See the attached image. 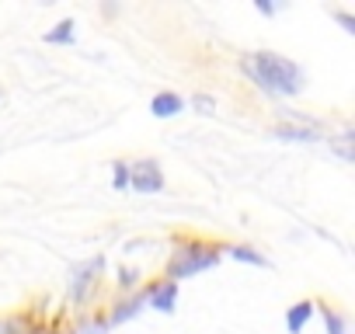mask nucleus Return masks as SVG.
<instances>
[{
	"instance_id": "nucleus-2",
	"label": "nucleus",
	"mask_w": 355,
	"mask_h": 334,
	"mask_svg": "<svg viewBox=\"0 0 355 334\" xmlns=\"http://www.w3.org/2000/svg\"><path fill=\"white\" fill-rule=\"evenodd\" d=\"M220 258H223V247H213V244H199V240H192V244L178 247V251L171 254L164 279H167V282L192 279V275H199V272H206V268L220 265Z\"/></svg>"
},
{
	"instance_id": "nucleus-15",
	"label": "nucleus",
	"mask_w": 355,
	"mask_h": 334,
	"mask_svg": "<svg viewBox=\"0 0 355 334\" xmlns=\"http://www.w3.org/2000/svg\"><path fill=\"white\" fill-rule=\"evenodd\" d=\"M112 327H108V320H105V313H98L94 320H84L80 324V334H108Z\"/></svg>"
},
{
	"instance_id": "nucleus-9",
	"label": "nucleus",
	"mask_w": 355,
	"mask_h": 334,
	"mask_svg": "<svg viewBox=\"0 0 355 334\" xmlns=\"http://www.w3.org/2000/svg\"><path fill=\"white\" fill-rule=\"evenodd\" d=\"M313 310H317L313 299H300V303H293V306L286 310V331H289V334H303V327L310 324Z\"/></svg>"
},
{
	"instance_id": "nucleus-16",
	"label": "nucleus",
	"mask_w": 355,
	"mask_h": 334,
	"mask_svg": "<svg viewBox=\"0 0 355 334\" xmlns=\"http://www.w3.org/2000/svg\"><path fill=\"white\" fill-rule=\"evenodd\" d=\"M136 282H139V272L136 268H119V289L122 292H132Z\"/></svg>"
},
{
	"instance_id": "nucleus-8",
	"label": "nucleus",
	"mask_w": 355,
	"mask_h": 334,
	"mask_svg": "<svg viewBox=\"0 0 355 334\" xmlns=\"http://www.w3.org/2000/svg\"><path fill=\"white\" fill-rule=\"evenodd\" d=\"M272 136L282 139V143H317V139H324L320 129H306V125H296V122H282V125H275Z\"/></svg>"
},
{
	"instance_id": "nucleus-19",
	"label": "nucleus",
	"mask_w": 355,
	"mask_h": 334,
	"mask_svg": "<svg viewBox=\"0 0 355 334\" xmlns=\"http://www.w3.org/2000/svg\"><path fill=\"white\" fill-rule=\"evenodd\" d=\"M254 8H258V15H265V18H275V15H279V8L268 4V0H254Z\"/></svg>"
},
{
	"instance_id": "nucleus-17",
	"label": "nucleus",
	"mask_w": 355,
	"mask_h": 334,
	"mask_svg": "<svg viewBox=\"0 0 355 334\" xmlns=\"http://www.w3.org/2000/svg\"><path fill=\"white\" fill-rule=\"evenodd\" d=\"M192 105H196L199 115H216V101L209 94H192Z\"/></svg>"
},
{
	"instance_id": "nucleus-7",
	"label": "nucleus",
	"mask_w": 355,
	"mask_h": 334,
	"mask_svg": "<svg viewBox=\"0 0 355 334\" xmlns=\"http://www.w3.org/2000/svg\"><path fill=\"white\" fill-rule=\"evenodd\" d=\"M182 112H185V98L174 94V91H160L150 101V115L153 118H174V115H182Z\"/></svg>"
},
{
	"instance_id": "nucleus-18",
	"label": "nucleus",
	"mask_w": 355,
	"mask_h": 334,
	"mask_svg": "<svg viewBox=\"0 0 355 334\" xmlns=\"http://www.w3.org/2000/svg\"><path fill=\"white\" fill-rule=\"evenodd\" d=\"M331 18H334V21H338V25H341L348 35H355V18H352L348 11H331Z\"/></svg>"
},
{
	"instance_id": "nucleus-6",
	"label": "nucleus",
	"mask_w": 355,
	"mask_h": 334,
	"mask_svg": "<svg viewBox=\"0 0 355 334\" xmlns=\"http://www.w3.org/2000/svg\"><path fill=\"white\" fill-rule=\"evenodd\" d=\"M143 306H146V289H143V292H132V296H129V299H122V303H115V306H112V313H108L105 320H108V327H119V324H125V320L139 317V313H143Z\"/></svg>"
},
{
	"instance_id": "nucleus-4",
	"label": "nucleus",
	"mask_w": 355,
	"mask_h": 334,
	"mask_svg": "<svg viewBox=\"0 0 355 334\" xmlns=\"http://www.w3.org/2000/svg\"><path fill=\"white\" fill-rule=\"evenodd\" d=\"M129 188L139 192V195H157L164 192V171L157 160H132L129 164Z\"/></svg>"
},
{
	"instance_id": "nucleus-10",
	"label": "nucleus",
	"mask_w": 355,
	"mask_h": 334,
	"mask_svg": "<svg viewBox=\"0 0 355 334\" xmlns=\"http://www.w3.org/2000/svg\"><path fill=\"white\" fill-rule=\"evenodd\" d=\"M49 46H73L77 42V21L73 18H63L56 28H49L46 35H42Z\"/></svg>"
},
{
	"instance_id": "nucleus-1",
	"label": "nucleus",
	"mask_w": 355,
	"mask_h": 334,
	"mask_svg": "<svg viewBox=\"0 0 355 334\" xmlns=\"http://www.w3.org/2000/svg\"><path fill=\"white\" fill-rule=\"evenodd\" d=\"M241 70L272 98H293L303 91V67L279 53H251L241 60Z\"/></svg>"
},
{
	"instance_id": "nucleus-5",
	"label": "nucleus",
	"mask_w": 355,
	"mask_h": 334,
	"mask_svg": "<svg viewBox=\"0 0 355 334\" xmlns=\"http://www.w3.org/2000/svg\"><path fill=\"white\" fill-rule=\"evenodd\" d=\"M146 306H153V310H160V313H174V306H178V282L157 279V282L146 289Z\"/></svg>"
},
{
	"instance_id": "nucleus-14",
	"label": "nucleus",
	"mask_w": 355,
	"mask_h": 334,
	"mask_svg": "<svg viewBox=\"0 0 355 334\" xmlns=\"http://www.w3.org/2000/svg\"><path fill=\"white\" fill-rule=\"evenodd\" d=\"M327 146H331V150H334V153H338V157L348 164V160H352V129H345L338 139H327Z\"/></svg>"
},
{
	"instance_id": "nucleus-3",
	"label": "nucleus",
	"mask_w": 355,
	"mask_h": 334,
	"mask_svg": "<svg viewBox=\"0 0 355 334\" xmlns=\"http://www.w3.org/2000/svg\"><path fill=\"white\" fill-rule=\"evenodd\" d=\"M105 268H108V261H105V254H94V258H87V261H80V265L73 268V275H70V303H77V306H84V303L91 299V292H94V285H98V279L105 275Z\"/></svg>"
},
{
	"instance_id": "nucleus-12",
	"label": "nucleus",
	"mask_w": 355,
	"mask_h": 334,
	"mask_svg": "<svg viewBox=\"0 0 355 334\" xmlns=\"http://www.w3.org/2000/svg\"><path fill=\"white\" fill-rule=\"evenodd\" d=\"M317 310H320V317H324V331H327V334H348V317H345V313H338V310L327 306V303H320Z\"/></svg>"
},
{
	"instance_id": "nucleus-11",
	"label": "nucleus",
	"mask_w": 355,
	"mask_h": 334,
	"mask_svg": "<svg viewBox=\"0 0 355 334\" xmlns=\"http://www.w3.org/2000/svg\"><path fill=\"white\" fill-rule=\"evenodd\" d=\"M230 258H237V261H244V265H254V268H268V258L261 254V251H254V247H248V244H234V247H223Z\"/></svg>"
},
{
	"instance_id": "nucleus-13",
	"label": "nucleus",
	"mask_w": 355,
	"mask_h": 334,
	"mask_svg": "<svg viewBox=\"0 0 355 334\" xmlns=\"http://www.w3.org/2000/svg\"><path fill=\"white\" fill-rule=\"evenodd\" d=\"M112 188L115 192H129V164L125 160H115L112 164Z\"/></svg>"
}]
</instances>
